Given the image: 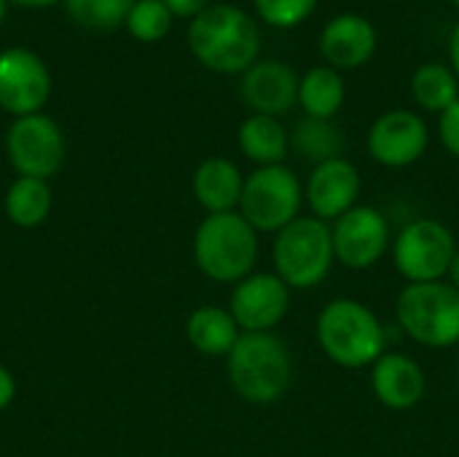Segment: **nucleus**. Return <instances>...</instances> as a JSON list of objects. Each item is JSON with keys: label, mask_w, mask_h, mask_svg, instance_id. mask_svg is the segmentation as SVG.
<instances>
[{"label": "nucleus", "mask_w": 459, "mask_h": 457, "mask_svg": "<svg viewBox=\"0 0 459 457\" xmlns=\"http://www.w3.org/2000/svg\"><path fill=\"white\" fill-rule=\"evenodd\" d=\"M272 261L274 272L290 291L317 288L336 264L331 224L315 215H299L293 224L274 234Z\"/></svg>", "instance_id": "nucleus-6"}, {"label": "nucleus", "mask_w": 459, "mask_h": 457, "mask_svg": "<svg viewBox=\"0 0 459 457\" xmlns=\"http://www.w3.org/2000/svg\"><path fill=\"white\" fill-rule=\"evenodd\" d=\"M457 237L436 218H414L393 240V264L406 283H438L449 275Z\"/></svg>", "instance_id": "nucleus-8"}, {"label": "nucleus", "mask_w": 459, "mask_h": 457, "mask_svg": "<svg viewBox=\"0 0 459 457\" xmlns=\"http://www.w3.org/2000/svg\"><path fill=\"white\" fill-rule=\"evenodd\" d=\"M134 0H67V13L86 27H118L126 22Z\"/></svg>", "instance_id": "nucleus-25"}, {"label": "nucleus", "mask_w": 459, "mask_h": 457, "mask_svg": "<svg viewBox=\"0 0 459 457\" xmlns=\"http://www.w3.org/2000/svg\"><path fill=\"white\" fill-rule=\"evenodd\" d=\"M438 135H441V143L444 148L459 159V100L441 113V121H438Z\"/></svg>", "instance_id": "nucleus-28"}, {"label": "nucleus", "mask_w": 459, "mask_h": 457, "mask_svg": "<svg viewBox=\"0 0 459 457\" xmlns=\"http://www.w3.org/2000/svg\"><path fill=\"white\" fill-rule=\"evenodd\" d=\"M8 159L13 170L24 178H51L65 162V137L62 129L40 113L22 116L11 124L5 137Z\"/></svg>", "instance_id": "nucleus-10"}, {"label": "nucleus", "mask_w": 459, "mask_h": 457, "mask_svg": "<svg viewBox=\"0 0 459 457\" xmlns=\"http://www.w3.org/2000/svg\"><path fill=\"white\" fill-rule=\"evenodd\" d=\"M401 331L422 347L459 345V291L452 283H406L395 299Z\"/></svg>", "instance_id": "nucleus-5"}, {"label": "nucleus", "mask_w": 459, "mask_h": 457, "mask_svg": "<svg viewBox=\"0 0 459 457\" xmlns=\"http://www.w3.org/2000/svg\"><path fill=\"white\" fill-rule=\"evenodd\" d=\"M191 189H194L196 202L207 210V215L234 213V210H239L245 175L239 172V167L231 159L210 156L196 167Z\"/></svg>", "instance_id": "nucleus-18"}, {"label": "nucleus", "mask_w": 459, "mask_h": 457, "mask_svg": "<svg viewBox=\"0 0 459 457\" xmlns=\"http://www.w3.org/2000/svg\"><path fill=\"white\" fill-rule=\"evenodd\" d=\"M299 78L296 70L280 59H261L242 78V100L253 113L282 116L299 102Z\"/></svg>", "instance_id": "nucleus-15"}, {"label": "nucleus", "mask_w": 459, "mask_h": 457, "mask_svg": "<svg viewBox=\"0 0 459 457\" xmlns=\"http://www.w3.org/2000/svg\"><path fill=\"white\" fill-rule=\"evenodd\" d=\"M13 399H16V380H13V374L0 364V412L8 409V407L13 404Z\"/></svg>", "instance_id": "nucleus-30"}, {"label": "nucleus", "mask_w": 459, "mask_h": 457, "mask_svg": "<svg viewBox=\"0 0 459 457\" xmlns=\"http://www.w3.org/2000/svg\"><path fill=\"white\" fill-rule=\"evenodd\" d=\"M51 213V189L40 178L19 175L5 191V215L19 229L40 226Z\"/></svg>", "instance_id": "nucleus-22"}, {"label": "nucleus", "mask_w": 459, "mask_h": 457, "mask_svg": "<svg viewBox=\"0 0 459 457\" xmlns=\"http://www.w3.org/2000/svg\"><path fill=\"white\" fill-rule=\"evenodd\" d=\"M164 5L169 8L172 16H191L196 19L204 8H207V0H164Z\"/></svg>", "instance_id": "nucleus-29"}, {"label": "nucleus", "mask_w": 459, "mask_h": 457, "mask_svg": "<svg viewBox=\"0 0 459 457\" xmlns=\"http://www.w3.org/2000/svg\"><path fill=\"white\" fill-rule=\"evenodd\" d=\"M3 11H5V3L0 0V19H3Z\"/></svg>", "instance_id": "nucleus-34"}, {"label": "nucleus", "mask_w": 459, "mask_h": 457, "mask_svg": "<svg viewBox=\"0 0 459 457\" xmlns=\"http://www.w3.org/2000/svg\"><path fill=\"white\" fill-rule=\"evenodd\" d=\"M290 310V288L277 272H253L239 280L229 299V312L234 315L242 334L274 331Z\"/></svg>", "instance_id": "nucleus-11"}, {"label": "nucleus", "mask_w": 459, "mask_h": 457, "mask_svg": "<svg viewBox=\"0 0 459 457\" xmlns=\"http://www.w3.org/2000/svg\"><path fill=\"white\" fill-rule=\"evenodd\" d=\"M169 22H172V13L164 5V0H140L132 5V11L126 16L129 32L145 43L161 40L169 32Z\"/></svg>", "instance_id": "nucleus-26"}, {"label": "nucleus", "mask_w": 459, "mask_h": 457, "mask_svg": "<svg viewBox=\"0 0 459 457\" xmlns=\"http://www.w3.org/2000/svg\"><path fill=\"white\" fill-rule=\"evenodd\" d=\"M304 186L285 164L258 167L245 178L239 215L261 234H277L301 215Z\"/></svg>", "instance_id": "nucleus-7"}, {"label": "nucleus", "mask_w": 459, "mask_h": 457, "mask_svg": "<svg viewBox=\"0 0 459 457\" xmlns=\"http://www.w3.org/2000/svg\"><path fill=\"white\" fill-rule=\"evenodd\" d=\"M449 62L459 78V24L452 30V38H449Z\"/></svg>", "instance_id": "nucleus-31"}, {"label": "nucleus", "mask_w": 459, "mask_h": 457, "mask_svg": "<svg viewBox=\"0 0 459 457\" xmlns=\"http://www.w3.org/2000/svg\"><path fill=\"white\" fill-rule=\"evenodd\" d=\"M360 172L358 167L344 159H328L315 164L309 172V180L304 186V202L309 205V213L325 224H333L352 207H358L360 199Z\"/></svg>", "instance_id": "nucleus-13"}, {"label": "nucleus", "mask_w": 459, "mask_h": 457, "mask_svg": "<svg viewBox=\"0 0 459 457\" xmlns=\"http://www.w3.org/2000/svg\"><path fill=\"white\" fill-rule=\"evenodd\" d=\"M46 65L27 48L0 54V108L13 116H32L48 97Z\"/></svg>", "instance_id": "nucleus-14"}, {"label": "nucleus", "mask_w": 459, "mask_h": 457, "mask_svg": "<svg viewBox=\"0 0 459 457\" xmlns=\"http://www.w3.org/2000/svg\"><path fill=\"white\" fill-rule=\"evenodd\" d=\"M290 145H293V151L301 159H309V162L320 164V162H328V159L342 156L344 137H342V132L331 121L309 119L307 116L304 121L296 124V129L290 135Z\"/></svg>", "instance_id": "nucleus-24"}, {"label": "nucleus", "mask_w": 459, "mask_h": 457, "mask_svg": "<svg viewBox=\"0 0 459 457\" xmlns=\"http://www.w3.org/2000/svg\"><path fill=\"white\" fill-rule=\"evenodd\" d=\"M194 261L212 283H239L258 261V232L234 213L207 215L194 232Z\"/></svg>", "instance_id": "nucleus-4"}, {"label": "nucleus", "mask_w": 459, "mask_h": 457, "mask_svg": "<svg viewBox=\"0 0 459 457\" xmlns=\"http://www.w3.org/2000/svg\"><path fill=\"white\" fill-rule=\"evenodd\" d=\"M347 100V86L339 70L323 65L312 67L299 78V105L309 119L331 121Z\"/></svg>", "instance_id": "nucleus-21"}, {"label": "nucleus", "mask_w": 459, "mask_h": 457, "mask_svg": "<svg viewBox=\"0 0 459 457\" xmlns=\"http://www.w3.org/2000/svg\"><path fill=\"white\" fill-rule=\"evenodd\" d=\"M455 5H457V8H459V0H455Z\"/></svg>", "instance_id": "nucleus-35"}, {"label": "nucleus", "mask_w": 459, "mask_h": 457, "mask_svg": "<svg viewBox=\"0 0 459 457\" xmlns=\"http://www.w3.org/2000/svg\"><path fill=\"white\" fill-rule=\"evenodd\" d=\"M446 277H449V283H452V286L459 291V245H457L455 259H452V267H449V275H446Z\"/></svg>", "instance_id": "nucleus-32"}, {"label": "nucleus", "mask_w": 459, "mask_h": 457, "mask_svg": "<svg viewBox=\"0 0 459 457\" xmlns=\"http://www.w3.org/2000/svg\"><path fill=\"white\" fill-rule=\"evenodd\" d=\"M317 345L342 369L374 366L387 353V329L371 307L342 296L328 302L315 323Z\"/></svg>", "instance_id": "nucleus-1"}, {"label": "nucleus", "mask_w": 459, "mask_h": 457, "mask_svg": "<svg viewBox=\"0 0 459 457\" xmlns=\"http://www.w3.org/2000/svg\"><path fill=\"white\" fill-rule=\"evenodd\" d=\"M16 3H22V5H51L56 0H16Z\"/></svg>", "instance_id": "nucleus-33"}, {"label": "nucleus", "mask_w": 459, "mask_h": 457, "mask_svg": "<svg viewBox=\"0 0 459 457\" xmlns=\"http://www.w3.org/2000/svg\"><path fill=\"white\" fill-rule=\"evenodd\" d=\"M194 57L215 73H245L258 62L261 32L237 5H207L188 27Z\"/></svg>", "instance_id": "nucleus-3"}, {"label": "nucleus", "mask_w": 459, "mask_h": 457, "mask_svg": "<svg viewBox=\"0 0 459 457\" xmlns=\"http://www.w3.org/2000/svg\"><path fill=\"white\" fill-rule=\"evenodd\" d=\"M229 382L247 404H274L293 382V356L282 337L274 331L242 334L226 356Z\"/></svg>", "instance_id": "nucleus-2"}, {"label": "nucleus", "mask_w": 459, "mask_h": 457, "mask_svg": "<svg viewBox=\"0 0 459 457\" xmlns=\"http://www.w3.org/2000/svg\"><path fill=\"white\" fill-rule=\"evenodd\" d=\"M371 391L382 407L393 412H409L425 399L428 377L411 356L387 350L371 366Z\"/></svg>", "instance_id": "nucleus-16"}, {"label": "nucleus", "mask_w": 459, "mask_h": 457, "mask_svg": "<svg viewBox=\"0 0 459 457\" xmlns=\"http://www.w3.org/2000/svg\"><path fill=\"white\" fill-rule=\"evenodd\" d=\"M186 337L191 347L207 358H226L242 337L234 315L215 304L196 307L186 321Z\"/></svg>", "instance_id": "nucleus-19"}, {"label": "nucleus", "mask_w": 459, "mask_h": 457, "mask_svg": "<svg viewBox=\"0 0 459 457\" xmlns=\"http://www.w3.org/2000/svg\"><path fill=\"white\" fill-rule=\"evenodd\" d=\"M430 129L414 110H387L368 129V154L382 167L403 170L420 162L428 151Z\"/></svg>", "instance_id": "nucleus-12"}, {"label": "nucleus", "mask_w": 459, "mask_h": 457, "mask_svg": "<svg viewBox=\"0 0 459 457\" xmlns=\"http://www.w3.org/2000/svg\"><path fill=\"white\" fill-rule=\"evenodd\" d=\"M253 3L258 16L277 30L299 27L317 5V0H253Z\"/></svg>", "instance_id": "nucleus-27"}, {"label": "nucleus", "mask_w": 459, "mask_h": 457, "mask_svg": "<svg viewBox=\"0 0 459 457\" xmlns=\"http://www.w3.org/2000/svg\"><path fill=\"white\" fill-rule=\"evenodd\" d=\"M237 143H239V151L258 167L282 164L290 148V137L285 127L280 124V119L261 116V113H253L242 121L237 132Z\"/></svg>", "instance_id": "nucleus-20"}, {"label": "nucleus", "mask_w": 459, "mask_h": 457, "mask_svg": "<svg viewBox=\"0 0 459 457\" xmlns=\"http://www.w3.org/2000/svg\"><path fill=\"white\" fill-rule=\"evenodd\" d=\"M377 27L360 13L333 16L320 35V54L333 70H355L366 65L377 51Z\"/></svg>", "instance_id": "nucleus-17"}, {"label": "nucleus", "mask_w": 459, "mask_h": 457, "mask_svg": "<svg viewBox=\"0 0 459 457\" xmlns=\"http://www.w3.org/2000/svg\"><path fill=\"white\" fill-rule=\"evenodd\" d=\"M411 94L420 108L430 113H444L459 100V78L449 65L425 62L411 75Z\"/></svg>", "instance_id": "nucleus-23"}, {"label": "nucleus", "mask_w": 459, "mask_h": 457, "mask_svg": "<svg viewBox=\"0 0 459 457\" xmlns=\"http://www.w3.org/2000/svg\"><path fill=\"white\" fill-rule=\"evenodd\" d=\"M336 264L352 272L371 269L390 250V221L371 205H358L331 224Z\"/></svg>", "instance_id": "nucleus-9"}]
</instances>
